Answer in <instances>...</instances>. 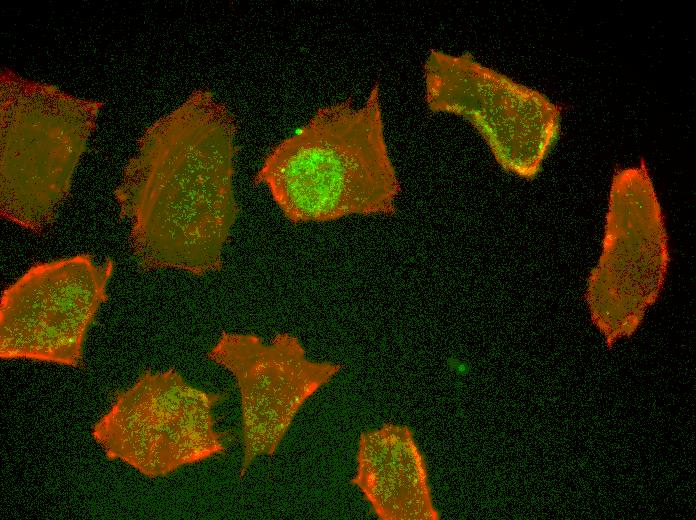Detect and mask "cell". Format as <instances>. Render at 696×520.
Wrapping results in <instances>:
<instances>
[{"mask_svg": "<svg viewBox=\"0 0 696 520\" xmlns=\"http://www.w3.org/2000/svg\"><path fill=\"white\" fill-rule=\"evenodd\" d=\"M381 520H437L425 457L407 426L386 423L359 436L351 480Z\"/></svg>", "mask_w": 696, "mask_h": 520, "instance_id": "9c48e42d", "label": "cell"}, {"mask_svg": "<svg viewBox=\"0 0 696 520\" xmlns=\"http://www.w3.org/2000/svg\"><path fill=\"white\" fill-rule=\"evenodd\" d=\"M236 125L208 91H196L144 135L115 190L143 270L204 276L222 269L239 214L233 176Z\"/></svg>", "mask_w": 696, "mask_h": 520, "instance_id": "6da1fadb", "label": "cell"}, {"mask_svg": "<svg viewBox=\"0 0 696 520\" xmlns=\"http://www.w3.org/2000/svg\"><path fill=\"white\" fill-rule=\"evenodd\" d=\"M669 261L665 218L642 158L613 175L602 250L588 278L591 318L609 347L637 330L661 293Z\"/></svg>", "mask_w": 696, "mask_h": 520, "instance_id": "277c9868", "label": "cell"}, {"mask_svg": "<svg viewBox=\"0 0 696 520\" xmlns=\"http://www.w3.org/2000/svg\"><path fill=\"white\" fill-rule=\"evenodd\" d=\"M207 357L230 372L239 391L241 477L258 458L277 451L303 405L342 368L309 359L287 332L266 342L256 334L222 331Z\"/></svg>", "mask_w": 696, "mask_h": 520, "instance_id": "52a82bcc", "label": "cell"}, {"mask_svg": "<svg viewBox=\"0 0 696 520\" xmlns=\"http://www.w3.org/2000/svg\"><path fill=\"white\" fill-rule=\"evenodd\" d=\"M113 271L112 259L87 253L30 266L1 295V359L80 366Z\"/></svg>", "mask_w": 696, "mask_h": 520, "instance_id": "8992f818", "label": "cell"}, {"mask_svg": "<svg viewBox=\"0 0 696 520\" xmlns=\"http://www.w3.org/2000/svg\"><path fill=\"white\" fill-rule=\"evenodd\" d=\"M56 97L50 101L46 117L40 118V132L30 117L32 132L24 125H15L20 132L2 123L13 132L2 129L1 133V214L33 232H41L54 221L69 195L94 123L91 102L85 106L83 101L63 94L56 109H51Z\"/></svg>", "mask_w": 696, "mask_h": 520, "instance_id": "ba28073f", "label": "cell"}, {"mask_svg": "<svg viewBox=\"0 0 696 520\" xmlns=\"http://www.w3.org/2000/svg\"><path fill=\"white\" fill-rule=\"evenodd\" d=\"M293 223L393 214L401 186L384 134L380 88L320 107L274 146L254 178Z\"/></svg>", "mask_w": 696, "mask_h": 520, "instance_id": "7a4b0ae2", "label": "cell"}, {"mask_svg": "<svg viewBox=\"0 0 696 520\" xmlns=\"http://www.w3.org/2000/svg\"><path fill=\"white\" fill-rule=\"evenodd\" d=\"M225 397L192 386L173 368L148 370L117 394L92 436L109 460L164 477L226 451L228 434L214 416Z\"/></svg>", "mask_w": 696, "mask_h": 520, "instance_id": "3957f363", "label": "cell"}, {"mask_svg": "<svg viewBox=\"0 0 696 520\" xmlns=\"http://www.w3.org/2000/svg\"><path fill=\"white\" fill-rule=\"evenodd\" d=\"M425 102L468 121L506 171L533 179L560 130V107L543 93L484 66L471 53L431 49L423 65Z\"/></svg>", "mask_w": 696, "mask_h": 520, "instance_id": "5b68a950", "label": "cell"}]
</instances>
